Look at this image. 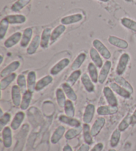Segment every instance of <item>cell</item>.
Wrapping results in <instances>:
<instances>
[{
  "label": "cell",
  "mask_w": 136,
  "mask_h": 151,
  "mask_svg": "<svg viewBox=\"0 0 136 151\" xmlns=\"http://www.w3.org/2000/svg\"><path fill=\"white\" fill-rule=\"evenodd\" d=\"M130 60V56L127 53H124L118 61V64L116 68V74L118 76H122L126 72L127 66Z\"/></svg>",
  "instance_id": "6da1fadb"
},
{
  "label": "cell",
  "mask_w": 136,
  "mask_h": 151,
  "mask_svg": "<svg viewBox=\"0 0 136 151\" xmlns=\"http://www.w3.org/2000/svg\"><path fill=\"white\" fill-rule=\"evenodd\" d=\"M92 45L103 58L106 59V60H108L111 58L110 52L99 39H94L92 41Z\"/></svg>",
  "instance_id": "7a4b0ae2"
},
{
  "label": "cell",
  "mask_w": 136,
  "mask_h": 151,
  "mask_svg": "<svg viewBox=\"0 0 136 151\" xmlns=\"http://www.w3.org/2000/svg\"><path fill=\"white\" fill-rule=\"evenodd\" d=\"M103 93L106 99L109 104V106L113 107H118V99H117L115 94L110 87H104L103 89Z\"/></svg>",
  "instance_id": "3957f363"
},
{
  "label": "cell",
  "mask_w": 136,
  "mask_h": 151,
  "mask_svg": "<svg viewBox=\"0 0 136 151\" xmlns=\"http://www.w3.org/2000/svg\"><path fill=\"white\" fill-rule=\"evenodd\" d=\"M70 63V60L69 58H63L60 60L59 63H57L50 70V74L53 76H56L59 74L60 72L63 70L67 68L69 66Z\"/></svg>",
  "instance_id": "277c9868"
},
{
  "label": "cell",
  "mask_w": 136,
  "mask_h": 151,
  "mask_svg": "<svg viewBox=\"0 0 136 151\" xmlns=\"http://www.w3.org/2000/svg\"><path fill=\"white\" fill-rule=\"evenodd\" d=\"M83 15L80 13H77V14L70 15L69 16H66L61 19V23L64 25H72L80 22V21L82 20Z\"/></svg>",
  "instance_id": "5b68a950"
},
{
  "label": "cell",
  "mask_w": 136,
  "mask_h": 151,
  "mask_svg": "<svg viewBox=\"0 0 136 151\" xmlns=\"http://www.w3.org/2000/svg\"><path fill=\"white\" fill-rule=\"evenodd\" d=\"M108 42L110 45L114 46V47H118L122 49H126L128 47V43L124 39H122L120 38L117 37L115 36H109Z\"/></svg>",
  "instance_id": "8992f818"
},
{
  "label": "cell",
  "mask_w": 136,
  "mask_h": 151,
  "mask_svg": "<svg viewBox=\"0 0 136 151\" xmlns=\"http://www.w3.org/2000/svg\"><path fill=\"white\" fill-rule=\"evenodd\" d=\"M111 63L110 61L108 60L104 64V65L102 67L101 70L98 76V82L100 83H101V84L104 83L105 82V81L106 80L109 72H110V70L111 69Z\"/></svg>",
  "instance_id": "52a82bcc"
},
{
  "label": "cell",
  "mask_w": 136,
  "mask_h": 151,
  "mask_svg": "<svg viewBox=\"0 0 136 151\" xmlns=\"http://www.w3.org/2000/svg\"><path fill=\"white\" fill-rule=\"evenodd\" d=\"M21 90L18 86L14 85L12 88V99L13 104L16 107L20 106L21 103Z\"/></svg>",
  "instance_id": "ba28073f"
},
{
  "label": "cell",
  "mask_w": 136,
  "mask_h": 151,
  "mask_svg": "<svg viewBox=\"0 0 136 151\" xmlns=\"http://www.w3.org/2000/svg\"><path fill=\"white\" fill-rule=\"evenodd\" d=\"M21 38H22V35H21L20 32H17V33H13L8 39L5 40L4 46L7 48H12L20 41Z\"/></svg>",
  "instance_id": "9c48e42d"
},
{
  "label": "cell",
  "mask_w": 136,
  "mask_h": 151,
  "mask_svg": "<svg viewBox=\"0 0 136 151\" xmlns=\"http://www.w3.org/2000/svg\"><path fill=\"white\" fill-rule=\"evenodd\" d=\"M110 87L113 91L125 99H128L131 96V93L128 91L126 90L125 88H122V86L118 84L117 83H111L110 84Z\"/></svg>",
  "instance_id": "30bf717a"
},
{
  "label": "cell",
  "mask_w": 136,
  "mask_h": 151,
  "mask_svg": "<svg viewBox=\"0 0 136 151\" xmlns=\"http://www.w3.org/2000/svg\"><path fill=\"white\" fill-rule=\"evenodd\" d=\"M2 139L4 147L9 148L12 145V132L9 127H5L2 131Z\"/></svg>",
  "instance_id": "8fae6325"
},
{
  "label": "cell",
  "mask_w": 136,
  "mask_h": 151,
  "mask_svg": "<svg viewBox=\"0 0 136 151\" xmlns=\"http://www.w3.org/2000/svg\"><path fill=\"white\" fill-rule=\"evenodd\" d=\"M106 120L104 117H99L95 121L91 128V134L92 137H96L100 133L105 125Z\"/></svg>",
  "instance_id": "7c38bea8"
},
{
  "label": "cell",
  "mask_w": 136,
  "mask_h": 151,
  "mask_svg": "<svg viewBox=\"0 0 136 151\" xmlns=\"http://www.w3.org/2000/svg\"><path fill=\"white\" fill-rule=\"evenodd\" d=\"M33 29L31 27L26 28L25 30L23 31V33L22 34V38H21V42H20V46L22 48H26L27 46L29 45V42H31V39L33 36Z\"/></svg>",
  "instance_id": "4fadbf2b"
},
{
  "label": "cell",
  "mask_w": 136,
  "mask_h": 151,
  "mask_svg": "<svg viewBox=\"0 0 136 151\" xmlns=\"http://www.w3.org/2000/svg\"><path fill=\"white\" fill-rule=\"evenodd\" d=\"M20 63L19 61H13V63L9 64L7 66L5 67L4 69H3L1 72V77L4 78L8 75H10L13 73V72L17 70L20 68Z\"/></svg>",
  "instance_id": "5bb4252c"
},
{
  "label": "cell",
  "mask_w": 136,
  "mask_h": 151,
  "mask_svg": "<svg viewBox=\"0 0 136 151\" xmlns=\"http://www.w3.org/2000/svg\"><path fill=\"white\" fill-rule=\"evenodd\" d=\"M53 78L50 75L45 76L42 78L38 81L36 83V86H35V91H41L43 89H44L47 86L51 84L53 82Z\"/></svg>",
  "instance_id": "9a60e30c"
},
{
  "label": "cell",
  "mask_w": 136,
  "mask_h": 151,
  "mask_svg": "<svg viewBox=\"0 0 136 151\" xmlns=\"http://www.w3.org/2000/svg\"><path fill=\"white\" fill-rule=\"evenodd\" d=\"M95 112V106L93 104H88L86 107L83 115V121L84 123L89 124L94 117Z\"/></svg>",
  "instance_id": "2e32d148"
},
{
  "label": "cell",
  "mask_w": 136,
  "mask_h": 151,
  "mask_svg": "<svg viewBox=\"0 0 136 151\" xmlns=\"http://www.w3.org/2000/svg\"><path fill=\"white\" fill-rule=\"evenodd\" d=\"M81 82L82 83L85 90L89 93L93 92L95 90L94 82H92L91 78L88 76V75L84 73L81 76Z\"/></svg>",
  "instance_id": "e0dca14e"
},
{
  "label": "cell",
  "mask_w": 136,
  "mask_h": 151,
  "mask_svg": "<svg viewBox=\"0 0 136 151\" xmlns=\"http://www.w3.org/2000/svg\"><path fill=\"white\" fill-rule=\"evenodd\" d=\"M52 31L50 28H46L43 30L41 37V47L42 48H47L48 47L51 40Z\"/></svg>",
  "instance_id": "ac0fdd59"
},
{
  "label": "cell",
  "mask_w": 136,
  "mask_h": 151,
  "mask_svg": "<svg viewBox=\"0 0 136 151\" xmlns=\"http://www.w3.org/2000/svg\"><path fill=\"white\" fill-rule=\"evenodd\" d=\"M90 56L92 60L93 61L94 64L98 68H102L103 66V60L100 56V53L95 49L94 48H91L90 49Z\"/></svg>",
  "instance_id": "d6986e66"
},
{
  "label": "cell",
  "mask_w": 136,
  "mask_h": 151,
  "mask_svg": "<svg viewBox=\"0 0 136 151\" xmlns=\"http://www.w3.org/2000/svg\"><path fill=\"white\" fill-rule=\"evenodd\" d=\"M39 45H41V37L39 35H35L27 48V53L29 55H33L36 52Z\"/></svg>",
  "instance_id": "ffe728a7"
},
{
  "label": "cell",
  "mask_w": 136,
  "mask_h": 151,
  "mask_svg": "<svg viewBox=\"0 0 136 151\" xmlns=\"http://www.w3.org/2000/svg\"><path fill=\"white\" fill-rule=\"evenodd\" d=\"M9 24L15 25V24H23L26 22L27 18L25 15L18 14V15H9L5 17Z\"/></svg>",
  "instance_id": "44dd1931"
},
{
  "label": "cell",
  "mask_w": 136,
  "mask_h": 151,
  "mask_svg": "<svg viewBox=\"0 0 136 151\" xmlns=\"http://www.w3.org/2000/svg\"><path fill=\"white\" fill-rule=\"evenodd\" d=\"M59 121L61 123L66 124V125L72 127H80V121L76 119L74 117H70L67 115L59 116Z\"/></svg>",
  "instance_id": "7402d4cb"
},
{
  "label": "cell",
  "mask_w": 136,
  "mask_h": 151,
  "mask_svg": "<svg viewBox=\"0 0 136 151\" xmlns=\"http://www.w3.org/2000/svg\"><path fill=\"white\" fill-rule=\"evenodd\" d=\"M65 31H66V27H65V25H62V24L56 27L53 29L52 33H51V44H53L54 42H55L57 39L64 33Z\"/></svg>",
  "instance_id": "603a6c76"
},
{
  "label": "cell",
  "mask_w": 136,
  "mask_h": 151,
  "mask_svg": "<svg viewBox=\"0 0 136 151\" xmlns=\"http://www.w3.org/2000/svg\"><path fill=\"white\" fill-rule=\"evenodd\" d=\"M36 73L34 71L29 72L27 74V89L33 93L35 90V86H36Z\"/></svg>",
  "instance_id": "cb8c5ba5"
},
{
  "label": "cell",
  "mask_w": 136,
  "mask_h": 151,
  "mask_svg": "<svg viewBox=\"0 0 136 151\" xmlns=\"http://www.w3.org/2000/svg\"><path fill=\"white\" fill-rule=\"evenodd\" d=\"M118 112V107L111 106H100L97 109V113L99 115H109L115 114Z\"/></svg>",
  "instance_id": "d4e9b609"
},
{
  "label": "cell",
  "mask_w": 136,
  "mask_h": 151,
  "mask_svg": "<svg viewBox=\"0 0 136 151\" xmlns=\"http://www.w3.org/2000/svg\"><path fill=\"white\" fill-rule=\"evenodd\" d=\"M24 118H25V113L23 112L20 111L16 113L14 118L12 121V123H11V127L13 130H17L20 127L24 120Z\"/></svg>",
  "instance_id": "484cf974"
},
{
  "label": "cell",
  "mask_w": 136,
  "mask_h": 151,
  "mask_svg": "<svg viewBox=\"0 0 136 151\" xmlns=\"http://www.w3.org/2000/svg\"><path fill=\"white\" fill-rule=\"evenodd\" d=\"M62 88L64 91L65 95L67 96L69 99L72 101L77 100V96L75 92V91L72 89L71 86L69 85L68 83H64L62 84Z\"/></svg>",
  "instance_id": "4316f807"
},
{
  "label": "cell",
  "mask_w": 136,
  "mask_h": 151,
  "mask_svg": "<svg viewBox=\"0 0 136 151\" xmlns=\"http://www.w3.org/2000/svg\"><path fill=\"white\" fill-rule=\"evenodd\" d=\"M65 133V128L63 126H59L53 134L51 138V141L53 144H56L62 139Z\"/></svg>",
  "instance_id": "83f0119b"
},
{
  "label": "cell",
  "mask_w": 136,
  "mask_h": 151,
  "mask_svg": "<svg viewBox=\"0 0 136 151\" xmlns=\"http://www.w3.org/2000/svg\"><path fill=\"white\" fill-rule=\"evenodd\" d=\"M114 80H115V82L118 84L122 86V88L126 89L131 94L134 93V88H133L131 84L127 80H125L123 77H122L121 76H117L114 78Z\"/></svg>",
  "instance_id": "f1b7e54d"
},
{
  "label": "cell",
  "mask_w": 136,
  "mask_h": 151,
  "mask_svg": "<svg viewBox=\"0 0 136 151\" xmlns=\"http://www.w3.org/2000/svg\"><path fill=\"white\" fill-rule=\"evenodd\" d=\"M33 97V92L29 90H27L25 93H23L22 97V100H21L20 108L22 110H26L28 108L30 103H31V99Z\"/></svg>",
  "instance_id": "f546056e"
},
{
  "label": "cell",
  "mask_w": 136,
  "mask_h": 151,
  "mask_svg": "<svg viewBox=\"0 0 136 151\" xmlns=\"http://www.w3.org/2000/svg\"><path fill=\"white\" fill-rule=\"evenodd\" d=\"M88 71L90 76V78L94 83H97L98 82V70L96 66L94 63H89L88 66Z\"/></svg>",
  "instance_id": "4dcf8cb0"
},
{
  "label": "cell",
  "mask_w": 136,
  "mask_h": 151,
  "mask_svg": "<svg viewBox=\"0 0 136 151\" xmlns=\"http://www.w3.org/2000/svg\"><path fill=\"white\" fill-rule=\"evenodd\" d=\"M86 58V55L85 53L82 52L79 54L77 56V57L76 58L75 60L73 62V63L72 64L71 66V68L73 70H78L80 66L82 65V64L84 63V62L85 61Z\"/></svg>",
  "instance_id": "1f68e13d"
},
{
  "label": "cell",
  "mask_w": 136,
  "mask_h": 151,
  "mask_svg": "<svg viewBox=\"0 0 136 151\" xmlns=\"http://www.w3.org/2000/svg\"><path fill=\"white\" fill-rule=\"evenodd\" d=\"M82 131H83V137L84 141L86 144L88 145H92L93 141H92V135L91 134V131L90 128V126L88 124L84 123L82 127Z\"/></svg>",
  "instance_id": "d6a6232c"
},
{
  "label": "cell",
  "mask_w": 136,
  "mask_h": 151,
  "mask_svg": "<svg viewBox=\"0 0 136 151\" xmlns=\"http://www.w3.org/2000/svg\"><path fill=\"white\" fill-rule=\"evenodd\" d=\"M15 78L16 74L15 73H13L12 74L8 75L7 76L4 77L1 80V83H0V88H1V90H4L5 89H6L8 86L15 80Z\"/></svg>",
  "instance_id": "836d02e7"
},
{
  "label": "cell",
  "mask_w": 136,
  "mask_h": 151,
  "mask_svg": "<svg viewBox=\"0 0 136 151\" xmlns=\"http://www.w3.org/2000/svg\"><path fill=\"white\" fill-rule=\"evenodd\" d=\"M121 24L125 28L128 29L132 31L136 32V21L132 20L131 19L127 17L122 18L121 21Z\"/></svg>",
  "instance_id": "e575fe53"
},
{
  "label": "cell",
  "mask_w": 136,
  "mask_h": 151,
  "mask_svg": "<svg viewBox=\"0 0 136 151\" xmlns=\"http://www.w3.org/2000/svg\"><path fill=\"white\" fill-rule=\"evenodd\" d=\"M64 113L66 114L67 116L70 117H74L75 115V106L73 105L72 101L70 100H67L66 103H65L64 107Z\"/></svg>",
  "instance_id": "d590c367"
},
{
  "label": "cell",
  "mask_w": 136,
  "mask_h": 151,
  "mask_svg": "<svg viewBox=\"0 0 136 151\" xmlns=\"http://www.w3.org/2000/svg\"><path fill=\"white\" fill-rule=\"evenodd\" d=\"M31 0H18L12 5L11 9L13 12H18L28 5Z\"/></svg>",
  "instance_id": "8d00e7d4"
},
{
  "label": "cell",
  "mask_w": 136,
  "mask_h": 151,
  "mask_svg": "<svg viewBox=\"0 0 136 151\" xmlns=\"http://www.w3.org/2000/svg\"><path fill=\"white\" fill-rule=\"evenodd\" d=\"M56 98L57 104L61 107H64L65 103H66V96L63 90L61 88H58L56 91Z\"/></svg>",
  "instance_id": "74e56055"
},
{
  "label": "cell",
  "mask_w": 136,
  "mask_h": 151,
  "mask_svg": "<svg viewBox=\"0 0 136 151\" xmlns=\"http://www.w3.org/2000/svg\"><path fill=\"white\" fill-rule=\"evenodd\" d=\"M82 131V129L81 128V126L79 127H74V129H70L65 134V138L68 140L74 139L81 133Z\"/></svg>",
  "instance_id": "f35d334b"
},
{
  "label": "cell",
  "mask_w": 136,
  "mask_h": 151,
  "mask_svg": "<svg viewBox=\"0 0 136 151\" xmlns=\"http://www.w3.org/2000/svg\"><path fill=\"white\" fill-rule=\"evenodd\" d=\"M80 76H81V71L80 70H74V72H72L71 74L69 76V77L68 78L67 83H69V84L71 86H74L76 83V82H77V80H78V78H80Z\"/></svg>",
  "instance_id": "ab89813d"
},
{
  "label": "cell",
  "mask_w": 136,
  "mask_h": 151,
  "mask_svg": "<svg viewBox=\"0 0 136 151\" xmlns=\"http://www.w3.org/2000/svg\"><path fill=\"white\" fill-rule=\"evenodd\" d=\"M121 137V131L119 129H116L113 132L110 139V145L111 147H116L118 145Z\"/></svg>",
  "instance_id": "60d3db41"
},
{
  "label": "cell",
  "mask_w": 136,
  "mask_h": 151,
  "mask_svg": "<svg viewBox=\"0 0 136 151\" xmlns=\"http://www.w3.org/2000/svg\"><path fill=\"white\" fill-rule=\"evenodd\" d=\"M17 86L21 89V92L23 93H25L27 91V80L25 76L23 74L19 75L17 78Z\"/></svg>",
  "instance_id": "b9f144b4"
},
{
  "label": "cell",
  "mask_w": 136,
  "mask_h": 151,
  "mask_svg": "<svg viewBox=\"0 0 136 151\" xmlns=\"http://www.w3.org/2000/svg\"><path fill=\"white\" fill-rule=\"evenodd\" d=\"M129 125H131V115L127 114L126 117L121 121V123L119 124L118 129L121 132L126 131L129 127Z\"/></svg>",
  "instance_id": "7bdbcfd3"
},
{
  "label": "cell",
  "mask_w": 136,
  "mask_h": 151,
  "mask_svg": "<svg viewBox=\"0 0 136 151\" xmlns=\"http://www.w3.org/2000/svg\"><path fill=\"white\" fill-rule=\"evenodd\" d=\"M9 24V22L5 18L1 21V23H0V39L1 40L4 39L5 35L7 34Z\"/></svg>",
  "instance_id": "ee69618b"
},
{
  "label": "cell",
  "mask_w": 136,
  "mask_h": 151,
  "mask_svg": "<svg viewBox=\"0 0 136 151\" xmlns=\"http://www.w3.org/2000/svg\"><path fill=\"white\" fill-rule=\"evenodd\" d=\"M11 119V115L9 114V113H5V114L3 115V116L0 117V125H1V127H4L5 125H6L9 122Z\"/></svg>",
  "instance_id": "f6af8a7d"
},
{
  "label": "cell",
  "mask_w": 136,
  "mask_h": 151,
  "mask_svg": "<svg viewBox=\"0 0 136 151\" xmlns=\"http://www.w3.org/2000/svg\"><path fill=\"white\" fill-rule=\"evenodd\" d=\"M103 148H104V145L102 142H99V143H97L95 145L90 151H102Z\"/></svg>",
  "instance_id": "bcb514c9"
},
{
  "label": "cell",
  "mask_w": 136,
  "mask_h": 151,
  "mask_svg": "<svg viewBox=\"0 0 136 151\" xmlns=\"http://www.w3.org/2000/svg\"><path fill=\"white\" fill-rule=\"evenodd\" d=\"M136 124V109L133 113V114L131 115V125H135Z\"/></svg>",
  "instance_id": "7dc6e473"
},
{
  "label": "cell",
  "mask_w": 136,
  "mask_h": 151,
  "mask_svg": "<svg viewBox=\"0 0 136 151\" xmlns=\"http://www.w3.org/2000/svg\"><path fill=\"white\" fill-rule=\"evenodd\" d=\"M89 149H90L89 145L84 144V145H82V146L79 148V149H78L77 151H88Z\"/></svg>",
  "instance_id": "c3c4849f"
},
{
  "label": "cell",
  "mask_w": 136,
  "mask_h": 151,
  "mask_svg": "<svg viewBox=\"0 0 136 151\" xmlns=\"http://www.w3.org/2000/svg\"><path fill=\"white\" fill-rule=\"evenodd\" d=\"M63 151H72V148H71V147L70 146V145H67L64 147Z\"/></svg>",
  "instance_id": "681fc988"
},
{
  "label": "cell",
  "mask_w": 136,
  "mask_h": 151,
  "mask_svg": "<svg viewBox=\"0 0 136 151\" xmlns=\"http://www.w3.org/2000/svg\"><path fill=\"white\" fill-rule=\"evenodd\" d=\"M3 60H4V58H3V56H1V62H0V64H2V63H3Z\"/></svg>",
  "instance_id": "f907efd6"
},
{
  "label": "cell",
  "mask_w": 136,
  "mask_h": 151,
  "mask_svg": "<svg viewBox=\"0 0 136 151\" xmlns=\"http://www.w3.org/2000/svg\"><path fill=\"white\" fill-rule=\"evenodd\" d=\"M100 1H102V2H108L109 0H99Z\"/></svg>",
  "instance_id": "816d5d0a"
},
{
  "label": "cell",
  "mask_w": 136,
  "mask_h": 151,
  "mask_svg": "<svg viewBox=\"0 0 136 151\" xmlns=\"http://www.w3.org/2000/svg\"><path fill=\"white\" fill-rule=\"evenodd\" d=\"M108 151H116V150H114V149H111V150H109Z\"/></svg>",
  "instance_id": "f5cc1de1"
}]
</instances>
